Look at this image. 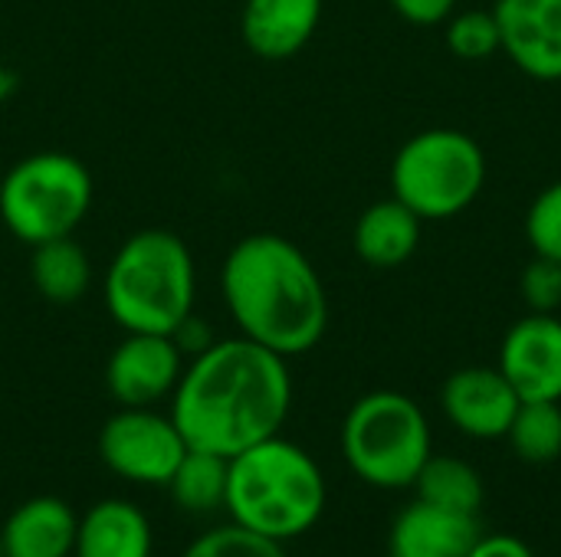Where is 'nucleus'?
Wrapping results in <instances>:
<instances>
[{
  "label": "nucleus",
  "instance_id": "aec40b11",
  "mask_svg": "<svg viewBox=\"0 0 561 557\" xmlns=\"http://www.w3.org/2000/svg\"><path fill=\"white\" fill-rule=\"evenodd\" d=\"M414 489H417V499L450 509V512H463V515H477L486 496L480 473L460 456H431L424 469L417 473Z\"/></svg>",
  "mask_w": 561,
  "mask_h": 557
},
{
  "label": "nucleus",
  "instance_id": "a211bd4d",
  "mask_svg": "<svg viewBox=\"0 0 561 557\" xmlns=\"http://www.w3.org/2000/svg\"><path fill=\"white\" fill-rule=\"evenodd\" d=\"M30 276H33L36 292L46 302L72 305L92 286V259L72 236H59V240L33 246Z\"/></svg>",
  "mask_w": 561,
  "mask_h": 557
},
{
  "label": "nucleus",
  "instance_id": "412c9836",
  "mask_svg": "<svg viewBox=\"0 0 561 557\" xmlns=\"http://www.w3.org/2000/svg\"><path fill=\"white\" fill-rule=\"evenodd\" d=\"M506 440L529 466L556 463L561 456V401H523Z\"/></svg>",
  "mask_w": 561,
  "mask_h": 557
},
{
  "label": "nucleus",
  "instance_id": "bb28decb",
  "mask_svg": "<svg viewBox=\"0 0 561 557\" xmlns=\"http://www.w3.org/2000/svg\"><path fill=\"white\" fill-rule=\"evenodd\" d=\"M171 338H174V345L181 348L184 358H197L201 351H207V348L217 341L214 332H210V325H207L201 315H194V312L171 332Z\"/></svg>",
  "mask_w": 561,
  "mask_h": 557
},
{
  "label": "nucleus",
  "instance_id": "c85d7f7f",
  "mask_svg": "<svg viewBox=\"0 0 561 557\" xmlns=\"http://www.w3.org/2000/svg\"><path fill=\"white\" fill-rule=\"evenodd\" d=\"M13 89H16V76H13L10 69L0 66V105L13 95Z\"/></svg>",
  "mask_w": 561,
  "mask_h": 557
},
{
  "label": "nucleus",
  "instance_id": "6e6552de",
  "mask_svg": "<svg viewBox=\"0 0 561 557\" xmlns=\"http://www.w3.org/2000/svg\"><path fill=\"white\" fill-rule=\"evenodd\" d=\"M184 453L178 423L154 407H122L99 430V460L125 483L168 486Z\"/></svg>",
  "mask_w": 561,
  "mask_h": 557
},
{
  "label": "nucleus",
  "instance_id": "393cba45",
  "mask_svg": "<svg viewBox=\"0 0 561 557\" xmlns=\"http://www.w3.org/2000/svg\"><path fill=\"white\" fill-rule=\"evenodd\" d=\"M519 292L529 312L556 315L561 309V263L549 256H533L519 276Z\"/></svg>",
  "mask_w": 561,
  "mask_h": 557
},
{
  "label": "nucleus",
  "instance_id": "f257e3e1",
  "mask_svg": "<svg viewBox=\"0 0 561 557\" xmlns=\"http://www.w3.org/2000/svg\"><path fill=\"white\" fill-rule=\"evenodd\" d=\"M293 407V374L283 355L237 335L184 364L171 394V420L191 450L224 460L276 437Z\"/></svg>",
  "mask_w": 561,
  "mask_h": 557
},
{
  "label": "nucleus",
  "instance_id": "b1692460",
  "mask_svg": "<svg viewBox=\"0 0 561 557\" xmlns=\"http://www.w3.org/2000/svg\"><path fill=\"white\" fill-rule=\"evenodd\" d=\"M526 240L536 256L561 263V181L549 184L526 210Z\"/></svg>",
  "mask_w": 561,
  "mask_h": 557
},
{
  "label": "nucleus",
  "instance_id": "9b49d317",
  "mask_svg": "<svg viewBox=\"0 0 561 557\" xmlns=\"http://www.w3.org/2000/svg\"><path fill=\"white\" fill-rule=\"evenodd\" d=\"M503 53L536 82H561V0H496Z\"/></svg>",
  "mask_w": 561,
  "mask_h": 557
},
{
  "label": "nucleus",
  "instance_id": "f3484780",
  "mask_svg": "<svg viewBox=\"0 0 561 557\" xmlns=\"http://www.w3.org/2000/svg\"><path fill=\"white\" fill-rule=\"evenodd\" d=\"M421 217L401 204L398 197L375 200L362 210L352 230V246L362 263L375 269H398L404 266L421 246Z\"/></svg>",
  "mask_w": 561,
  "mask_h": 557
},
{
  "label": "nucleus",
  "instance_id": "a878e982",
  "mask_svg": "<svg viewBox=\"0 0 561 557\" xmlns=\"http://www.w3.org/2000/svg\"><path fill=\"white\" fill-rule=\"evenodd\" d=\"M394 13L414 26H437L457 10V0H391Z\"/></svg>",
  "mask_w": 561,
  "mask_h": 557
},
{
  "label": "nucleus",
  "instance_id": "ddd939ff",
  "mask_svg": "<svg viewBox=\"0 0 561 557\" xmlns=\"http://www.w3.org/2000/svg\"><path fill=\"white\" fill-rule=\"evenodd\" d=\"M319 20L322 0H247L240 30L253 56L283 62L316 36Z\"/></svg>",
  "mask_w": 561,
  "mask_h": 557
},
{
  "label": "nucleus",
  "instance_id": "6ab92c4d",
  "mask_svg": "<svg viewBox=\"0 0 561 557\" xmlns=\"http://www.w3.org/2000/svg\"><path fill=\"white\" fill-rule=\"evenodd\" d=\"M227 466H230V460L187 446L184 460L178 463V469L168 483L174 506L191 515L220 512L224 499H227Z\"/></svg>",
  "mask_w": 561,
  "mask_h": 557
},
{
  "label": "nucleus",
  "instance_id": "2eb2a0df",
  "mask_svg": "<svg viewBox=\"0 0 561 557\" xmlns=\"http://www.w3.org/2000/svg\"><path fill=\"white\" fill-rule=\"evenodd\" d=\"M79 515L56 496L26 499L0 529L7 557H72Z\"/></svg>",
  "mask_w": 561,
  "mask_h": 557
},
{
  "label": "nucleus",
  "instance_id": "20e7f679",
  "mask_svg": "<svg viewBox=\"0 0 561 557\" xmlns=\"http://www.w3.org/2000/svg\"><path fill=\"white\" fill-rule=\"evenodd\" d=\"M197 302V266L171 230H138L105 269V309L122 332L171 335Z\"/></svg>",
  "mask_w": 561,
  "mask_h": 557
},
{
  "label": "nucleus",
  "instance_id": "4be33fe9",
  "mask_svg": "<svg viewBox=\"0 0 561 557\" xmlns=\"http://www.w3.org/2000/svg\"><path fill=\"white\" fill-rule=\"evenodd\" d=\"M447 49L457 59L480 62L503 53L500 23L493 10H460L447 16Z\"/></svg>",
  "mask_w": 561,
  "mask_h": 557
},
{
  "label": "nucleus",
  "instance_id": "c756f323",
  "mask_svg": "<svg viewBox=\"0 0 561 557\" xmlns=\"http://www.w3.org/2000/svg\"><path fill=\"white\" fill-rule=\"evenodd\" d=\"M0 557H7V555H3V538H0Z\"/></svg>",
  "mask_w": 561,
  "mask_h": 557
},
{
  "label": "nucleus",
  "instance_id": "0eeeda50",
  "mask_svg": "<svg viewBox=\"0 0 561 557\" xmlns=\"http://www.w3.org/2000/svg\"><path fill=\"white\" fill-rule=\"evenodd\" d=\"M486 187V151L460 128H427L408 138L391 161V197L421 220L460 217Z\"/></svg>",
  "mask_w": 561,
  "mask_h": 557
},
{
  "label": "nucleus",
  "instance_id": "7ed1b4c3",
  "mask_svg": "<svg viewBox=\"0 0 561 557\" xmlns=\"http://www.w3.org/2000/svg\"><path fill=\"white\" fill-rule=\"evenodd\" d=\"M325 502L319 463L279 433L230 456L224 512L233 525L286 545L316 529Z\"/></svg>",
  "mask_w": 561,
  "mask_h": 557
},
{
  "label": "nucleus",
  "instance_id": "4468645a",
  "mask_svg": "<svg viewBox=\"0 0 561 557\" xmlns=\"http://www.w3.org/2000/svg\"><path fill=\"white\" fill-rule=\"evenodd\" d=\"M477 515L450 512L424 499L401 509L391 525V555L398 557H463L480 538Z\"/></svg>",
  "mask_w": 561,
  "mask_h": 557
},
{
  "label": "nucleus",
  "instance_id": "cd10ccee",
  "mask_svg": "<svg viewBox=\"0 0 561 557\" xmlns=\"http://www.w3.org/2000/svg\"><path fill=\"white\" fill-rule=\"evenodd\" d=\"M463 557H536V552L516 535H480Z\"/></svg>",
  "mask_w": 561,
  "mask_h": 557
},
{
  "label": "nucleus",
  "instance_id": "5701e85b",
  "mask_svg": "<svg viewBox=\"0 0 561 557\" xmlns=\"http://www.w3.org/2000/svg\"><path fill=\"white\" fill-rule=\"evenodd\" d=\"M181 557H289L286 548L273 538H263L243 525H217L197 535Z\"/></svg>",
  "mask_w": 561,
  "mask_h": 557
},
{
  "label": "nucleus",
  "instance_id": "f03ea898",
  "mask_svg": "<svg viewBox=\"0 0 561 557\" xmlns=\"http://www.w3.org/2000/svg\"><path fill=\"white\" fill-rule=\"evenodd\" d=\"M220 295L240 335L286 361L312 351L329 328L322 276L279 233H250L230 246L220 266Z\"/></svg>",
  "mask_w": 561,
  "mask_h": 557
},
{
  "label": "nucleus",
  "instance_id": "dca6fc26",
  "mask_svg": "<svg viewBox=\"0 0 561 557\" xmlns=\"http://www.w3.org/2000/svg\"><path fill=\"white\" fill-rule=\"evenodd\" d=\"M151 522L128 499H102L79 519L72 557H151Z\"/></svg>",
  "mask_w": 561,
  "mask_h": 557
},
{
  "label": "nucleus",
  "instance_id": "1a4fd4ad",
  "mask_svg": "<svg viewBox=\"0 0 561 557\" xmlns=\"http://www.w3.org/2000/svg\"><path fill=\"white\" fill-rule=\"evenodd\" d=\"M184 355L171 335L125 332L105 364V387L118 407H154L174 394Z\"/></svg>",
  "mask_w": 561,
  "mask_h": 557
},
{
  "label": "nucleus",
  "instance_id": "f8f14e48",
  "mask_svg": "<svg viewBox=\"0 0 561 557\" xmlns=\"http://www.w3.org/2000/svg\"><path fill=\"white\" fill-rule=\"evenodd\" d=\"M519 404V394L500 368H460L440 391L444 417L470 440H503Z\"/></svg>",
  "mask_w": 561,
  "mask_h": 557
},
{
  "label": "nucleus",
  "instance_id": "423d86ee",
  "mask_svg": "<svg viewBox=\"0 0 561 557\" xmlns=\"http://www.w3.org/2000/svg\"><path fill=\"white\" fill-rule=\"evenodd\" d=\"M92 174L66 151L20 158L0 181V220L23 246L72 236L92 210Z\"/></svg>",
  "mask_w": 561,
  "mask_h": 557
},
{
  "label": "nucleus",
  "instance_id": "7c9ffc66",
  "mask_svg": "<svg viewBox=\"0 0 561 557\" xmlns=\"http://www.w3.org/2000/svg\"><path fill=\"white\" fill-rule=\"evenodd\" d=\"M388 557H398V555H388Z\"/></svg>",
  "mask_w": 561,
  "mask_h": 557
},
{
  "label": "nucleus",
  "instance_id": "9d476101",
  "mask_svg": "<svg viewBox=\"0 0 561 557\" xmlns=\"http://www.w3.org/2000/svg\"><path fill=\"white\" fill-rule=\"evenodd\" d=\"M503 378L519 401H561V318L529 312L513 322L500 345Z\"/></svg>",
  "mask_w": 561,
  "mask_h": 557
},
{
  "label": "nucleus",
  "instance_id": "39448f33",
  "mask_svg": "<svg viewBox=\"0 0 561 557\" xmlns=\"http://www.w3.org/2000/svg\"><path fill=\"white\" fill-rule=\"evenodd\" d=\"M342 456L362 483L375 489H408L434 456L427 414L408 394L371 391L345 414Z\"/></svg>",
  "mask_w": 561,
  "mask_h": 557
}]
</instances>
